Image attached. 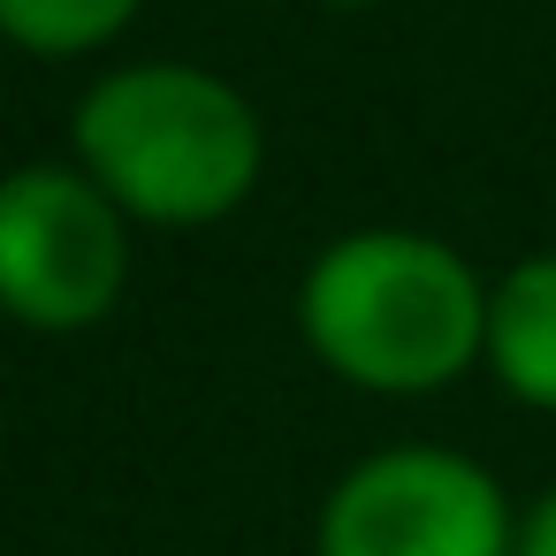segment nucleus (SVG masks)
<instances>
[{
    "label": "nucleus",
    "mask_w": 556,
    "mask_h": 556,
    "mask_svg": "<svg viewBox=\"0 0 556 556\" xmlns=\"http://www.w3.org/2000/svg\"><path fill=\"white\" fill-rule=\"evenodd\" d=\"M328 9H374V0H328Z\"/></svg>",
    "instance_id": "nucleus-8"
},
{
    "label": "nucleus",
    "mask_w": 556,
    "mask_h": 556,
    "mask_svg": "<svg viewBox=\"0 0 556 556\" xmlns=\"http://www.w3.org/2000/svg\"><path fill=\"white\" fill-rule=\"evenodd\" d=\"M510 556H556V480L518 510V548Z\"/></svg>",
    "instance_id": "nucleus-7"
},
{
    "label": "nucleus",
    "mask_w": 556,
    "mask_h": 556,
    "mask_svg": "<svg viewBox=\"0 0 556 556\" xmlns=\"http://www.w3.org/2000/svg\"><path fill=\"white\" fill-rule=\"evenodd\" d=\"M130 214L77 161L0 176V313L31 336H85L123 305Z\"/></svg>",
    "instance_id": "nucleus-3"
},
{
    "label": "nucleus",
    "mask_w": 556,
    "mask_h": 556,
    "mask_svg": "<svg viewBox=\"0 0 556 556\" xmlns=\"http://www.w3.org/2000/svg\"><path fill=\"white\" fill-rule=\"evenodd\" d=\"M70 153L130 222L214 229L260 191L267 130L260 108L199 62H123L77 92Z\"/></svg>",
    "instance_id": "nucleus-2"
},
{
    "label": "nucleus",
    "mask_w": 556,
    "mask_h": 556,
    "mask_svg": "<svg viewBox=\"0 0 556 556\" xmlns=\"http://www.w3.org/2000/svg\"><path fill=\"white\" fill-rule=\"evenodd\" d=\"M138 9L146 0H0V39L39 62H85L108 54L138 24Z\"/></svg>",
    "instance_id": "nucleus-6"
},
{
    "label": "nucleus",
    "mask_w": 556,
    "mask_h": 556,
    "mask_svg": "<svg viewBox=\"0 0 556 556\" xmlns=\"http://www.w3.org/2000/svg\"><path fill=\"white\" fill-rule=\"evenodd\" d=\"M510 404L556 419V252H526L488 282V358Z\"/></svg>",
    "instance_id": "nucleus-5"
},
{
    "label": "nucleus",
    "mask_w": 556,
    "mask_h": 556,
    "mask_svg": "<svg viewBox=\"0 0 556 556\" xmlns=\"http://www.w3.org/2000/svg\"><path fill=\"white\" fill-rule=\"evenodd\" d=\"M298 336L366 396H442L488 358V275L450 237L351 229L313 252Z\"/></svg>",
    "instance_id": "nucleus-1"
},
{
    "label": "nucleus",
    "mask_w": 556,
    "mask_h": 556,
    "mask_svg": "<svg viewBox=\"0 0 556 556\" xmlns=\"http://www.w3.org/2000/svg\"><path fill=\"white\" fill-rule=\"evenodd\" d=\"M518 510L503 480L442 442L358 457L313 518V556H510Z\"/></svg>",
    "instance_id": "nucleus-4"
}]
</instances>
